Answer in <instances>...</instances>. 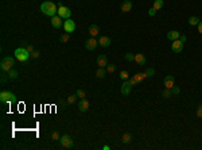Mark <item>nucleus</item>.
Listing matches in <instances>:
<instances>
[{
    "instance_id": "obj_33",
    "label": "nucleus",
    "mask_w": 202,
    "mask_h": 150,
    "mask_svg": "<svg viewBox=\"0 0 202 150\" xmlns=\"http://www.w3.org/2000/svg\"><path fill=\"white\" fill-rule=\"evenodd\" d=\"M144 73L147 74V77H152V76H154V74H155V70L152 69V68H148V69L146 70Z\"/></svg>"
},
{
    "instance_id": "obj_24",
    "label": "nucleus",
    "mask_w": 202,
    "mask_h": 150,
    "mask_svg": "<svg viewBox=\"0 0 202 150\" xmlns=\"http://www.w3.org/2000/svg\"><path fill=\"white\" fill-rule=\"evenodd\" d=\"M133 77H135V80L137 81V83H142V81H143L144 79H147V74H146V73L143 72V73H136Z\"/></svg>"
},
{
    "instance_id": "obj_3",
    "label": "nucleus",
    "mask_w": 202,
    "mask_h": 150,
    "mask_svg": "<svg viewBox=\"0 0 202 150\" xmlns=\"http://www.w3.org/2000/svg\"><path fill=\"white\" fill-rule=\"evenodd\" d=\"M14 64H15V60L12 57H4L0 62V68H1V72H8L14 68Z\"/></svg>"
},
{
    "instance_id": "obj_42",
    "label": "nucleus",
    "mask_w": 202,
    "mask_h": 150,
    "mask_svg": "<svg viewBox=\"0 0 202 150\" xmlns=\"http://www.w3.org/2000/svg\"><path fill=\"white\" fill-rule=\"evenodd\" d=\"M180 41H182V42H185V41H186V37H185V35H180Z\"/></svg>"
},
{
    "instance_id": "obj_14",
    "label": "nucleus",
    "mask_w": 202,
    "mask_h": 150,
    "mask_svg": "<svg viewBox=\"0 0 202 150\" xmlns=\"http://www.w3.org/2000/svg\"><path fill=\"white\" fill-rule=\"evenodd\" d=\"M131 10H132V1L125 0V1H123V3H121V12L127 14V12H129Z\"/></svg>"
},
{
    "instance_id": "obj_43",
    "label": "nucleus",
    "mask_w": 202,
    "mask_h": 150,
    "mask_svg": "<svg viewBox=\"0 0 202 150\" xmlns=\"http://www.w3.org/2000/svg\"><path fill=\"white\" fill-rule=\"evenodd\" d=\"M103 149H104V150H110V146H107V145H105V146H104Z\"/></svg>"
},
{
    "instance_id": "obj_17",
    "label": "nucleus",
    "mask_w": 202,
    "mask_h": 150,
    "mask_svg": "<svg viewBox=\"0 0 202 150\" xmlns=\"http://www.w3.org/2000/svg\"><path fill=\"white\" fill-rule=\"evenodd\" d=\"M89 34H90V37L96 38L100 34V27L97 25H90L89 26Z\"/></svg>"
},
{
    "instance_id": "obj_23",
    "label": "nucleus",
    "mask_w": 202,
    "mask_h": 150,
    "mask_svg": "<svg viewBox=\"0 0 202 150\" xmlns=\"http://www.w3.org/2000/svg\"><path fill=\"white\" fill-rule=\"evenodd\" d=\"M201 22L198 16H190L189 18V25L190 26H198V23Z\"/></svg>"
},
{
    "instance_id": "obj_41",
    "label": "nucleus",
    "mask_w": 202,
    "mask_h": 150,
    "mask_svg": "<svg viewBox=\"0 0 202 150\" xmlns=\"http://www.w3.org/2000/svg\"><path fill=\"white\" fill-rule=\"evenodd\" d=\"M198 33H199V34H202V22H199V23H198Z\"/></svg>"
},
{
    "instance_id": "obj_20",
    "label": "nucleus",
    "mask_w": 202,
    "mask_h": 150,
    "mask_svg": "<svg viewBox=\"0 0 202 150\" xmlns=\"http://www.w3.org/2000/svg\"><path fill=\"white\" fill-rule=\"evenodd\" d=\"M7 76H8L10 80H16L18 76H19V72L16 69H11V70H8V72H7Z\"/></svg>"
},
{
    "instance_id": "obj_18",
    "label": "nucleus",
    "mask_w": 202,
    "mask_h": 150,
    "mask_svg": "<svg viewBox=\"0 0 202 150\" xmlns=\"http://www.w3.org/2000/svg\"><path fill=\"white\" fill-rule=\"evenodd\" d=\"M167 39L170 41H175V39H179L180 38V33L179 31H176V30H173V31H170V33H167Z\"/></svg>"
},
{
    "instance_id": "obj_38",
    "label": "nucleus",
    "mask_w": 202,
    "mask_h": 150,
    "mask_svg": "<svg viewBox=\"0 0 202 150\" xmlns=\"http://www.w3.org/2000/svg\"><path fill=\"white\" fill-rule=\"evenodd\" d=\"M38 57H39V51L34 50L33 53H31V58H38Z\"/></svg>"
},
{
    "instance_id": "obj_40",
    "label": "nucleus",
    "mask_w": 202,
    "mask_h": 150,
    "mask_svg": "<svg viewBox=\"0 0 202 150\" xmlns=\"http://www.w3.org/2000/svg\"><path fill=\"white\" fill-rule=\"evenodd\" d=\"M197 116H198V118H202V106L198 107V111H197Z\"/></svg>"
},
{
    "instance_id": "obj_16",
    "label": "nucleus",
    "mask_w": 202,
    "mask_h": 150,
    "mask_svg": "<svg viewBox=\"0 0 202 150\" xmlns=\"http://www.w3.org/2000/svg\"><path fill=\"white\" fill-rule=\"evenodd\" d=\"M97 65H99V68H105V66H108V58L104 54L99 55V57H97Z\"/></svg>"
},
{
    "instance_id": "obj_35",
    "label": "nucleus",
    "mask_w": 202,
    "mask_h": 150,
    "mask_svg": "<svg viewBox=\"0 0 202 150\" xmlns=\"http://www.w3.org/2000/svg\"><path fill=\"white\" fill-rule=\"evenodd\" d=\"M171 93H173V95H179L180 89L178 87H173V88H171Z\"/></svg>"
},
{
    "instance_id": "obj_27",
    "label": "nucleus",
    "mask_w": 202,
    "mask_h": 150,
    "mask_svg": "<svg viewBox=\"0 0 202 150\" xmlns=\"http://www.w3.org/2000/svg\"><path fill=\"white\" fill-rule=\"evenodd\" d=\"M119 76H120V79L123 81H125V80H128V79H129V74H128V72H127V70H120Z\"/></svg>"
},
{
    "instance_id": "obj_11",
    "label": "nucleus",
    "mask_w": 202,
    "mask_h": 150,
    "mask_svg": "<svg viewBox=\"0 0 202 150\" xmlns=\"http://www.w3.org/2000/svg\"><path fill=\"white\" fill-rule=\"evenodd\" d=\"M90 107V103H89L88 99H81L80 103H78V108H80L81 112H86Z\"/></svg>"
},
{
    "instance_id": "obj_4",
    "label": "nucleus",
    "mask_w": 202,
    "mask_h": 150,
    "mask_svg": "<svg viewBox=\"0 0 202 150\" xmlns=\"http://www.w3.org/2000/svg\"><path fill=\"white\" fill-rule=\"evenodd\" d=\"M0 102L1 103H15L16 96L10 91H1L0 92Z\"/></svg>"
},
{
    "instance_id": "obj_36",
    "label": "nucleus",
    "mask_w": 202,
    "mask_h": 150,
    "mask_svg": "<svg viewBox=\"0 0 202 150\" xmlns=\"http://www.w3.org/2000/svg\"><path fill=\"white\" fill-rule=\"evenodd\" d=\"M155 14H156V10H155L154 7H151L150 10H148V15H150V16H155Z\"/></svg>"
},
{
    "instance_id": "obj_19",
    "label": "nucleus",
    "mask_w": 202,
    "mask_h": 150,
    "mask_svg": "<svg viewBox=\"0 0 202 150\" xmlns=\"http://www.w3.org/2000/svg\"><path fill=\"white\" fill-rule=\"evenodd\" d=\"M99 45L101 48H108V46H110V38L109 37H100Z\"/></svg>"
},
{
    "instance_id": "obj_8",
    "label": "nucleus",
    "mask_w": 202,
    "mask_h": 150,
    "mask_svg": "<svg viewBox=\"0 0 202 150\" xmlns=\"http://www.w3.org/2000/svg\"><path fill=\"white\" fill-rule=\"evenodd\" d=\"M97 46H99V41L96 39V38H93V37H90L86 42H85V49H86V50L92 51V50H94Z\"/></svg>"
},
{
    "instance_id": "obj_26",
    "label": "nucleus",
    "mask_w": 202,
    "mask_h": 150,
    "mask_svg": "<svg viewBox=\"0 0 202 150\" xmlns=\"http://www.w3.org/2000/svg\"><path fill=\"white\" fill-rule=\"evenodd\" d=\"M152 7H154L156 11H159V10L163 7V0H155V1H154V6H152Z\"/></svg>"
},
{
    "instance_id": "obj_7",
    "label": "nucleus",
    "mask_w": 202,
    "mask_h": 150,
    "mask_svg": "<svg viewBox=\"0 0 202 150\" xmlns=\"http://www.w3.org/2000/svg\"><path fill=\"white\" fill-rule=\"evenodd\" d=\"M63 30H65V33H74V30H76V23L71 20V19H66L65 22H63Z\"/></svg>"
},
{
    "instance_id": "obj_31",
    "label": "nucleus",
    "mask_w": 202,
    "mask_h": 150,
    "mask_svg": "<svg viewBox=\"0 0 202 150\" xmlns=\"http://www.w3.org/2000/svg\"><path fill=\"white\" fill-rule=\"evenodd\" d=\"M124 58L127 60V61H129V62H131V61H135V54H133V53H127V54L124 55Z\"/></svg>"
},
{
    "instance_id": "obj_22",
    "label": "nucleus",
    "mask_w": 202,
    "mask_h": 150,
    "mask_svg": "<svg viewBox=\"0 0 202 150\" xmlns=\"http://www.w3.org/2000/svg\"><path fill=\"white\" fill-rule=\"evenodd\" d=\"M105 74H107V70H105V68H99V69H97V72H96V77H97V79H104V77H105Z\"/></svg>"
},
{
    "instance_id": "obj_29",
    "label": "nucleus",
    "mask_w": 202,
    "mask_h": 150,
    "mask_svg": "<svg viewBox=\"0 0 202 150\" xmlns=\"http://www.w3.org/2000/svg\"><path fill=\"white\" fill-rule=\"evenodd\" d=\"M115 70H116V65H115V64H110V65L107 66V73L108 74H113Z\"/></svg>"
},
{
    "instance_id": "obj_2",
    "label": "nucleus",
    "mask_w": 202,
    "mask_h": 150,
    "mask_svg": "<svg viewBox=\"0 0 202 150\" xmlns=\"http://www.w3.org/2000/svg\"><path fill=\"white\" fill-rule=\"evenodd\" d=\"M14 54H15V58L18 60L19 62H26L27 60L31 57V54L27 51L26 48H18L14 51Z\"/></svg>"
},
{
    "instance_id": "obj_39",
    "label": "nucleus",
    "mask_w": 202,
    "mask_h": 150,
    "mask_svg": "<svg viewBox=\"0 0 202 150\" xmlns=\"http://www.w3.org/2000/svg\"><path fill=\"white\" fill-rule=\"evenodd\" d=\"M26 49H27V51H28L30 54H31V53H33V51L35 50V49H34V46H33V45H27V46H26Z\"/></svg>"
},
{
    "instance_id": "obj_9",
    "label": "nucleus",
    "mask_w": 202,
    "mask_h": 150,
    "mask_svg": "<svg viewBox=\"0 0 202 150\" xmlns=\"http://www.w3.org/2000/svg\"><path fill=\"white\" fill-rule=\"evenodd\" d=\"M171 50H173L174 53H180V51L183 50V42L180 39L173 41V43H171Z\"/></svg>"
},
{
    "instance_id": "obj_6",
    "label": "nucleus",
    "mask_w": 202,
    "mask_h": 150,
    "mask_svg": "<svg viewBox=\"0 0 202 150\" xmlns=\"http://www.w3.org/2000/svg\"><path fill=\"white\" fill-rule=\"evenodd\" d=\"M58 15L62 19H69L70 16H71V11H70L69 7H65V6H62V4H59V7H58Z\"/></svg>"
},
{
    "instance_id": "obj_25",
    "label": "nucleus",
    "mask_w": 202,
    "mask_h": 150,
    "mask_svg": "<svg viewBox=\"0 0 202 150\" xmlns=\"http://www.w3.org/2000/svg\"><path fill=\"white\" fill-rule=\"evenodd\" d=\"M69 39H70V34L69 33H65V34H62V35L59 37V41H61L62 43H67Z\"/></svg>"
},
{
    "instance_id": "obj_37",
    "label": "nucleus",
    "mask_w": 202,
    "mask_h": 150,
    "mask_svg": "<svg viewBox=\"0 0 202 150\" xmlns=\"http://www.w3.org/2000/svg\"><path fill=\"white\" fill-rule=\"evenodd\" d=\"M128 81H129V83H131V85H132V87H135V85L137 84V81L135 80V77H129V79H128Z\"/></svg>"
},
{
    "instance_id": "obj_10",
    "label": "nucleus",
    "mask_w": 202,
    "mask_h": 150,
    "mask_svg": "<svg viewBox=\"0 0 202 150\" xmlns=\"http://www.w3.org/2000/svg\"><path fill=\"white\" fill-rule=\"evenodd\" d=\"M131 88H132V85H131V83H129L128 80H125L123 84H121V93L124 96H128L129 93H131Z\"/></svg>"
},
{
    "instance_id": "obj_30",
    "label": "nucleus",
    "mask_w": 202,
    "mask_h": 150,
    "mask_svg": "<svg viewBox=\"0 0 202 150\" xmlns=\"http://www.w3.org/2000/svg\"><path fill=\"white\" fill-rule=\"evenodd\" d=\"M76 95H77V97H80V99H85V97H86V92H85L84 89H77Z\"/></svg>"
},
{
    "instance_id": "obj_34",
    "label": "nucleus",
    "mask_w": 202,
    "mask_h": 150,
    "mask_svg": "<svg viewBox=\"0 0 202 150\" xmlns=\"http://www.w3.org/2000/svg\"><path fill=\"white\" fill-rule=\"evenodd\" d=\"M59 138H61V137H59V132L58 131H54L51 134V139H53V141H59Z\"/></svg>"
},
{
    "instance_id": "obj_32",
    "label": "nucleus",
    "mask_w": 202,
    "mask_h": 150,
    "mask_svg": "<svg viewBox=\"0 0 202 150\" xmlns=\"http://www.w3.org/2000/svg\"><path fill=\"white\" fill-rule=\"evenodd\" d=\"M76 100H77V95H71L67 97V104H74L76 103Z\"/></svg>"
},
{
    "instance_id": "obj_5",
    "label": "nucleus",
    "mask_w": 202,
    "mask_h": 150,
    "mask_svg": "<svg viewBox=\"0 0 202 150\" xmlns=\"http://www.w3.org/2000/svg\"><path fill=\"white\" fill-rule=\"evenodd\" d=\"M73 139L70 138L67 134H65V135H62L61 138H59V146L62 147V149H71L73 147Z\"/></svg>"
},
{
    "instance_id": "obj_13",
    "label": "nucleus",
    "mask_w": 202,
    "mask_h": 150,
    "mask_svg": "<svg viewBox=\"0 0 202 150\" xmlns=\"http://www.w3.org/2000/svg\"><path fill=\"white\" fill-rule=\"evenodd\" d=\"M51 26L54 29H59V27H62V18L59 16V15H55L51 18Z\"/></svg>"
},
{
    "instance_id": "obj_12",
    "label": "nucleus",
    "mask_w": 202,
    "mask_h": 150,
    "mask_svg": "<svg viewBox=\"0 0 202 150\" xmlns=\"http://www.w3.org/2000/svg\"><path fill=\"white\" fill-rule=\"evenodd\" d=\"M135 61L137 62V65H147V58H146V55L142 54V53H137V54H135Z\"/></svg>"
},
{
    "instance_id": "obj_28",
    "label": "nucleus",
    "mask_w": 202,
    "mask_h": 150,
    "mask_svg": "<svg viewBox=\"0 0 202 150\" xmlns=\"http://www.w3.org/2000/svg\"><path fill=\"white\" fill-rule=\"evenodd\" d=\"M162 96H163V99H170V97L173 96V93H171V89H167V88H166L165 91L162 92Z\"/></svg>"
},
{
    "instance_id": "obj_21",
    "label": "nucleus",
    "mask_w": 202,
    "mask_h": 150,
    "mask_svg": "<svg viewBox=\"0 0 202 150\" xmlns=\"http://www.w3.org/2000/svg\"><path fill=\"white\" fill-rule=\"evenodd\" d=\"M121 141H123V143L128 145V143L132 141V135H131L129 132H124V134H123V137H121Z\"/></svg>"
},
{
    "instance_id": "obj_15",
    "label": "nucleus",
    "mask_w": 202,
    "mask_h": 150,
    "mask_svg": "<svg viewBox=\"0 0 202 150\" xmlns=\"http://www.w3.org/2000/svg\"><path fill=\"white\" fill-rule=\"evenodd\" d=\"M174 83H175V77L171 76V74L165 79V87L167 88V89H171V88L174 87Z\"/></svg>"
},
{
    "instance_id": "obj_1",
    "label": "nucleus",
    "mask_w": 202,
    "mask_h": 150,
    "mask_svg": "<svg viewBox=\"0 0 202 150\" xmlns=\"http://www.w3.org/2000/svg\"><path fill=\"white\" fill-rule=\"evenodd\" d=\"M40 12L50 16V18H53V16H55V15L58 14V8H57V6L53 1H43V3L40 4Z\"/></svg>"
}]
</instances>
